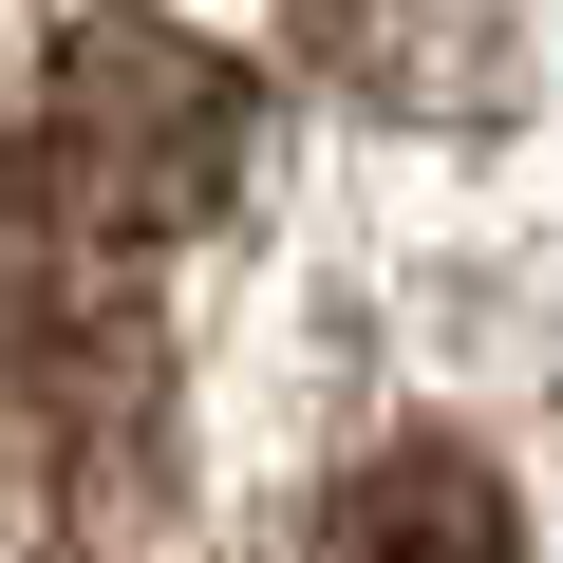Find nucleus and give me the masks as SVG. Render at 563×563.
<instances>
[{
	"instance_id": "2",
	"label": "nucleus",
	"mask_w": 563,
	"mask_h": 563,
	"mask_svg": "<svg viewBox=\"0 0 563 563\" xmlns=\"http://www.w3.org/2000/svg\"><path fill=\"white\" fill-rule=\"evenodd\" d=\"M301 563H526V526H507V470H488V451L413 432V451L339 470V507H320Z\"/></svg>"
},
{
	"instance_id": "1",
	"label": "nucleus",
	"mask_w": 563,
	"mask_h": 563,
	"mask_svg": "<svg viewBox=\"0 0 563 563\" xmlns=\"http://www.w3.org/2000/svg\"><path fill=\"white\" fill-rule=\"evenodd\" d=\"M20 169L57 188V225H76L95 263H151V244H188V225L225 207V169H244V76H225L207 38H169V20H76L57 76H38Z\"/></svg>"
}]
</instances>
